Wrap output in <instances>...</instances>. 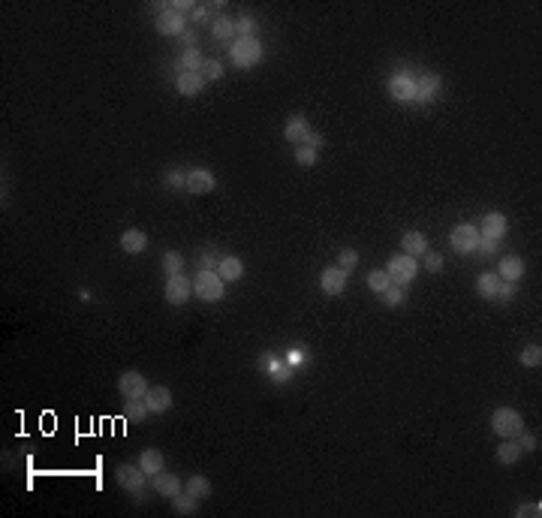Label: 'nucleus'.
I'll return each instance as SVG.
<instances>
[{"instance_id":"1","label":"nucleus","mask_w":542,"mask_h":518,"mask_svg":"<svg viewBox=\"0 0 542 518\" xmlns=\"http://www.w3.org/2000/svg\"><path fill=\"white\" fill-rule=\"evenodd\" d=\"M262 58H265V49L256 36H235V40L229 42V60H232V66H238V70H254Z\"/></svg>"},{"instance_id":"2","label":"nucleus","mask_w":542,"mask_h":518,"mask_svg":"<svg viewBox=\"0 0 542 518\" xmlns=\"http://www.w3.org/2000/svg\"><path fill=\"white\" fill-rule=\"evenodd\" d=\"M193 295L205 304H217L226 299V280L217 271H196L193 278Z\"/></svg>"},{"instance_id":"3","label":"nucleus","mask_w":542,"mask_h":518,"mask_svg":"<svg viewBox=\"0 0 542 518\" xmlns=\"http://www.w3.org/2000/svg\"><path fill=\"white\" fill-rule=\"evenodd\" d=\"M114 482L127 494H133L136 504H145V485H148L151 479L142 473L139 464H118V467H114Z\"/></svg>"},{"instance_id":"4","label":"nucleus","mask_w":542,"mask_h":518,"mask_svg":"<svg viewBox=\"0 0 542 518\" xmlns=\"http://www.w3.org/2000/svg\"><path fill=\"white\" fill-rule=\"evenodd\" d=\"M491 431L500 440H515L524 431V416L515 407H494L491 413Z\"/></svg>"},{"instance_id":"5","label":"nucleus","mask_w":542,"mask_h":518,"mask_svg":"<svg viewBox=\"0 0 542 518\" xmlns=\"http://www.w3.org/2000/svg\"><path fill=\"white\" fill-rule=\"evenodd\" d=\"M419 269H422V265H419V259L407 256V254H395V256L386 262V274L392 278V284H395V286H404V289H407V286L416 280Z\"/></svg>"},{"instance_id":"6","label":"nucleus","mask_w":542,"mask_h":518,"mask_svg":"<svg viewBox=\"0 0 542 518\" xmlns=\"http://www.w3.org/2000/svg\"><path fill=\"white\" fill-rule=\"evenodd\" d=\"M479 238H482V235H479L476 223H458V226H452V232H449V247L461 256H470V254H476Z\"/></svg>"},{"instance_id":"7","label":"nucleus","mask_w":542,"mask_h":518,"mask_svg":"<svg viewBox=\"0 0 542 518\" xmlns=\"http://www.w3.org/2000/svg\"><path fill=\"white\" fill-rule=\"evenodd\" d=\"M148 377L142 374V371H124V374L118 377V392L124 401H142L145 395H148Z\"/></svg>"},{"instance_id":"8","label":"nucleus","mask_w":542,"mask_h":518,"mask_svg":"<svg viewBox=\"0 0 542 518\" xmlns=\"http://www.w3.org/2000/svg\"><path fill=\"white\" fill-rule=\"evenodd\" d=\"M190 295H193V280H190L187 274H172V278H166L163 299L169 301L172 308H181V304H187Z\"/></svg>"},{"instance_id":"9","label":"nucleus","mask_w":542,"mask_h":518,"mask_svg":"<svg viewBox=\"0 0 542 518\" xmlns=\"http://www.w3.org/2000/svg\"><path fill=\"white\" fill-rule=\"evenodd\" d=\"M386 88H389V97H392L395 103H413L416 100V79H413L410 70L395 73Z\"/></svg>"},{"instance_id":"10","label":"nucleus","mask_w":542,"mask_h":518,"mask_svg":"<svg viewBox=\"0 0 542 518\" xmlns=\"http://www.w3.org/2000/svg\"><path fill=\"white\" fill-rule=\"evenodd\" d=\"M259 371H262V374L269 377L271 383H278V386L289 383V377H293V368L284 362V356H274V353L259 356Z\"/></svg>"},{"instance_id":"11","label":"nucleus","mask_w":542,"mask_h":518,"mask_svg":"<svg viewBox=\"0 0 542 518\" xmlns=\"http://www.w3.org/2000/svg\"><path fill=\"white\" fill-rule=\"evenodd\" d=\"M347 284H349V271H343L341 265H328V269L319 271V289L325 295H343L347 293Z\"/></svg>"},{"instance_id":"12","label":"nucleus","mask_w":542,"mask_h":518,"mask_svg":"<svg viewBox=\"0 0 542 518\" xmlns=\"http://www.w3.org/2000/svg\"><path fill=\"white\" fill-rule=\"evenodd\" d=\"M217 187V178L211 169H202V166H196V169H187V184L184 190L193 196H208L211 190Z\"/></svg>"},{"instance_id":"13","label":"nucleus","mask_w":542,"mask_h":518,"mask_svg":"<svg viewBox=\"0 0 542 518\" xmlns=\"http://www.w3.org/2000/svg\"><path fill=\"white\" fill-rule=\"evenodd\" d=\"M187 21L190 18H184V15H178V12H172V10H163L154 18V30L160 36H181L187 30Z\"/></svg>"},{"instance_id":"14","label":"nucleus","mask_w":542,"mask_h":518,"mask_svg":"<svg viewBox=\"0 0 542 518\" xmlns=\"http://www.w3.org/2000/svg\"><path fill=\"white\" fill-rule=\"evenodd\" d=\"M142 401L148 404L151 416H163V413H169L172 404H175L172 388H169V386H151V388H148V395H145Z\"/></svg>"},{"instance_id":"15","label":"nucleus","mask_w":542,"mask_h":518,"mask_svg":"<svg viewBox=\"0 0 542 518\" xmlns=\"http://www.w3.org/2000/svg\"><path fill=\"white\" fill-rule=\"evenodd\" d=\"M314 133V127H310V121L301 115V112H295V115H289L286 118V124H284V139L286 142H293V145H304L308 142V136Z\"/></svg>"},{"instance_id":"16","label":"nucleus","mask_w":542,"mask_h":518,"mask_svg":"<svg viewBox=\"0 0 542 518\" xmlns=\"http://www.w3.org/2000/svg\"><path fill=\"white\" fill-rule=\"evenodd\" d=\"M509 232V217L500 214V211H488L482 217V223H479V235H485V238H494V241H503Z\"/></svg>"},{"instance_id":"17","label":"nucleus","mask_w":542,"mask_h":518,"mask_svg":"<svg viewBox=\"0 0 542 518\" xmlns=\"http://www.w3.org/2000/svg\"><path fill=\"white\" fill-rule=\"evenodd\" d=\"M443 90V79L437 73H425L416 79V100L413 103H434Z\"/></svg>"},{"instance_id":"18","label":"nucleus","mask_w":542,"mask_h":518,"mask_svg":"<svg viewBox=\"0 0 542 518\" xmlns=\"http://www.w3.org/2000/svg\"><path fill=\"white\" fill-rule=\"evenodd\" d=\"M151 491H157L160 497H166V500H172V497H178L181 491H184V482H181L175 473H157V476H151Z\"/></svg>"},{"instance_id":"19","label":"nucleus","mask_w":542,"mask_h":518,"mask_svg":"<svg viewBox=\"0 0 542 518\" xmlns=\"http://www.w3.org/2000/svg\"><path fill=\"white\" fill-rule=\"evenodd\" d=\"M428 250H431V245H428V235H425V232L410 230V232L401 235V254H407L413 259H422Z\"/></svg>"},{"instance_id":"20","label":"nucleus","mask_w":542,"mask_h":518,"mask_svg":"<svg viewBox=\"0 0 542 518\" xmlns=\"http://www.w3.org/2000/svg\"><path fill=\"white\" fill-rule=\"evenodd\" d=\"M524 271H528V265H524V259L515 256V254L503 256L500 265H497V278L506 280V284H518V280L524 278Z\"/></svg>"},{"instance_id":"21","label":"nucleus","mask_w":542,"mask_h":518,"mask_svg":"<svg viewBox=\"0 0 542 518\" xmlns=\"http://www.w3.org/2000/svg\"><path fill=\"white\" fill-rule=\"evenodd\" d=\"M118 245H121L124 254L139 256V254L148 250V232H145V230H124V232H121V238H118Z\"/></svg>"},{"instance_id":"22","label":"nucleus","mask_w":542,"mask_h":518,"mask_svg":"<svg viewBox=\"0 0 542 518\" xmlns=\"http://www.w3.org/2000/svg\"><path fill=\"white\" fill-rule=\"evenodd\" d=\"M217 274L226 280V284H235V280H241V278H244V262H241V256L223 254V256H220V262H217Z\"/></svg>"},{"instance_id":"23","label":"nucleus","mask_w":542,"mask_h":518,"mask_svg":"<svg viewBox=\"0 0 542 518\" xmlns=\"http://www.w3.org/2000/svg\"><path fill=\"white\" fill-rule=\"evenodd\" d=\"M175 90H178L181 97H199L205 90L202 73H178V79H175Z\"/></svg>"},{"instance_id":"24","label":"nucleus","mask_w":542,"mask_h":518,"mask_svg":"<svg viewBox=\"0 0 542 518\" xmlns=\"http://www.w3.org/2000/svg\"><path fill=\"white\" fill-rule=\"evenodd\" d=\"M136 464H139L142 473L151 479V476H157V473H163V470H166V455L160 452V449H145Z\"/></svg>"},{"instance_id":"25","label":"nucleus","mask_w":542,"mask_h":518,"mask_svg":"<svg viewBox=\"0 0 542 518\" xmlns=\"http://www.w3.org/2000/svg\"><path fill=\"white\" fill-rule=\"evenodd\" d=\"M521 446L515 443V440H500V446L494 449V458H497V464H503V467H513V464L521 461Z\"/></svg>"},{"instance_id":"26","label":"nucleus","mask_w":542,"mask_h":518,"mask_svg":"<svg viewBox=\"0 0 542 518\" xmlns=\"http://www.w3.org/2000/svg\"><path fill=\"white\" fill-rule=\"evenodd\" d=\"M497 289H500V278H497V271H482V274L476 278V295H479V299L494 301Z\"/></svg>"},{"instance_id":"27","label":"nucleus","mask_w":542,"mask_h":518,"mask_svg":"<svg viewBox=\"0 0 542 518\" xmlns=\"http://www.w3.org/2000/svg\"><path fill=\"white\" fill-rule=\"evenodd\" d=\"M211 36L217 42H232L235 40V18H226V15H217L211 21Z\"/></svg>"},{"instance_id":"28","label":"nucleus","mask_w":542,"mask_h":518,"mask_svg":"<svg viewBox=\"0 0 542 518\" xmlns=\"http://www.w3.org/2000/svg\"><path fill=\"white\" fill-rule=\"evenodd\" d=\"M184 491L193 494V497H199V500H208L211 491H214V485H211L208 476H190L184 482Z\"/></svg>"},{"instance_id":"29","label":"nucleus","mask_w":542,"mask_h":518,"mask_svg":"<svg viewBox=\"0 0 542 518\" xmlns=\"http://www.w3.org/2000/svg\"><path fill=\"white\" fill-rule=\"evenodd\" d=\"M178 66H181V73H202V66H205L202 51L199 49H184L181 58H178Z\"/></svg>"},{"instance_id":"30","label":"nucleus","mask_w":542,"mask_h":518,"mask_svg":"<svg viewBox=\"0 0 542 518\" xmlns=\"http://www.w3.org/2000/svg\"><path fill=\"white\" fill-rule=\"evenodd\" d=\"M199 504H202V500L193 497V494H187V491H181L178 497H172V509H175L178 515H193V513H199Z\"/></svg>"},{"instance_id":"31","label":"nucleus","mask_w":542,"mask_h":518,"mask_svg":"<svg viewBox=\"0 0 542 518\" xmlns=\"http://www.w3.org/2000/svg\"><path fill=\"white\" fill-rule=\"evenodd\" d=\"M124 416H127V422L142 425L145 419L151 416V410H148V404H145V401H124Z\"/></svg>"},{"instance_id":"32","label":"nucleus","mask_w":542,"mask_h":518,"mask_svg":"<svg viewBox=\"0 0 542 518\" xmlns=\"http://www.w3.org/2000/svg\"><path fill=\"white\" fill-rule=\"evenodd\" d=\"M389 286H392V278L386 274V269H373L368 274V289H371L373 295H383Z\"/></svg>"},{"instance_id":"33","label":"nucleus","mask_w":542,"mask_h":518,"mask_svg":"<svg viewBox=\"0 0 542 518\" xmlns=\"http://www.w3.org/2000/svg\"><path fill=\"white\" fill-rule=\"evenodd\" d=\"M518 365H521V368H539V365H542V347L539 344H528L521 353H518Z\"/></svg>"},{"instance_id":"34","label":"nucleus","mask_w":542,"mask_h":518,"mask_svg":"<svg viewBox=\"0 0 542 518\" xmlns=\"http://www.w3.org/2000/svg\"><path fill=\"white\" fill-rule=\"evenodd\" d=\"M163 271H166V278H172V274H184V256H181L178 250H166V254H163Z\"/></svg>"},{"instance_id":"35","label":"nucleus","mask_w":542,"mask_h":518,"mask_svg":"<svg viewBox=\"0 0 542 518\" xmlns=\"http://www.w3.org/2000/svg\"><path fill=\"white\" fill-rule=\"evenodd\" d=\"M319 160V151L310 148V145H295V163L301 166V169H310V166H317Z\"/></svg>"},{"instance_id":"36","label":"nucleus","mask_w":542,"mask_h":518,"mask_svg":"<svg viewBox=\"0 0 542 518\" xmlns=\"http://www.w3.org/2000/svg\"><path fill=\"white\" fill-rule=\"evenodd\" d=\"M284 362L293 371H299V368H304V365L310 362V356H308V349H304V347H289L286 353H284Z\"/></svg>"},{"instance_id":"37","label":"nucleus","mask_w":542,"mask_h":518,"mask_svg":"<svg viewBox=\"0 0 542 518\" xmlns=\"http://www.w3.org/2000/svg\"><path fill=\"white\" fill-rule=\"evenodd\" d=\"M380 299H383V304H386V308H401V304L407 301V289H404V286H395V284H392V286H389L383 295H380Z\"/></svg>"},{"instance_id":"38","label":"nucleus","mask_w":542,"mask_h":518,"mask_svg":"<svg viewBox=\"0 0 542 518\" xmlns=\"http://www.w3.org/2000/svg\"><path fill=\"white\" fill-rule=\"evenodd\" d=\"M163 184L169 187V190H184V184H187V172H181V169H166V172H163Z\"/></svg>"},{"instance_id":"39","label":"nucleus","mask_w":542,"mask_h":518,"mask_svg":"<svg viewBox=\"0 0 542 518\" xmlns=\"http://www.w3.org/2000/svg\"><path fill=\"white\" fill-rule=\"evenodd\" d=\"M235 36H256V18L238 15V18H235Z\"/></svg>"},{"instance_id":"40","label":"nucleus","mask_w":542,"mask_h":518,"mask_svg":"<svg viewBox=\"0 0 542 518\" xmlns=\"http://www.w3.org/2000/svg\"><path fill=\"white\" fill-rule=\"evenodd\" d=\"M220 256H223V254H217L214 247H205V250H202V256H199V269H202V271H217Z\"/></svg>"},{"instance_id":"41","label":"nucleus","mask_w":542,"mask_h":518,"mask_svg":"<svg viewBox=\"0 0 542 518\" xmlns=\"http://www.w3.org/2000/svg\"><path fill=\"white\" fill-rule=\"evenodd\" d=\"M338 265L343 271H353L356 265H358V250L356 247H343L341 254H338Z\"/></svg>"},{"instance_id":"42","label":"nucleus","mask_w":542,"mask_h":518,"mask_svg":"<svg viewBox=\"0 0 542 518\" xmlns=\"http://www.w3.org/2000/svg\"><path fill=\"white\" fill-rule=\"evenodd\" d=\"M202 79H205V82H217V79H223V64H220V60H205V66H202Z\"/></svg>"},{"instance_id":"43","label":"nucleus","mask_w":542,"mask_h":518,"mask_svg":"<svg viewBox=\"0 0 542 518\" xmlns=\"http://www.w3.org/2000/svg\"><path fill=\"white\" fill-rule=\"evenodd\" d=\"M190 21H193V25H211V6L208 3H196V10H193V15H190Z\"/></svg>"},{"instance_id":"44","label":"nucleus","mask_w":542,"mask_h":518,"mask_svg":"<svg viewBox=\"0 0 542 518\" xmlns=\"http://www.w3.org/2000/svg\"><path fill=\"white\" fill-rule=\"evenodd\" d=\"M542 515V504L539 500H530V504H521L515 509V518H539Z\"/></svg>"},{"instance_id":"45","label":"nucleus","mask_w":542,"mask_h":518,"mask_svg":"<svg viewBox=\"0 0 542 518\" xmlns=\"http://www.w3.org/2000/svg\"><path fill=\"white\" fill-rule=\"evenodd\" d=\"M515 293H518V284H506V280H500V289H497V295H494V301L509 304L515 299Z\"/></svg>"},{"instance_id":"46","label":"nucleus","mask_w":542,"mask_h":518,"mask_svg":"<svg viewBox=\"0 0 542 518\" xmlns=\"http://www.w3.org/2000/svg\"><path fill=\"white\" fill-rule=\"evenodd\" d=\"M476 254H482V256H497L500 254V241H494V238H479V247H476Z\"/></svg>"},{"instance_id":"47","label":"nucleus","mask_w":542,"mask_h":518,"mask_svg":"<svg viewBox=\"0 0 542 518\" xmlns=\"http://www.w3.org/2000/svg\"><path fill=\"white\" fill-rule=\"evenodd\" d=\"M515 443L521 446V452H537V449H539V440L533 437V434H528V431H521V434H518V437H515Z\"/></svg>"},{"instance_id":"48","label":"nucleus","mask_w":542,"mask_h":518,"mask_svg":"<svg viewBox=\"0 0 542 518\" xmlns=\"http://www.w3.org/2000/svg\"><path fill=\"white\" fill-rule=\"evenodd\" d=\"M422 259H425V262H422V265H425V269H428L431 274H437V271H443V256H440V254H434V250H428V254H425Z\"/></svg>"},{"instance_id":"49","label":"nucleus","mask_w":542,"mask_h":518,"mask_svg":"<svg viewBox=\"0 0 542 518\" xmlns=\"http://www.w3.org/2000/svg\"><path fill=\"white\" fill-rule=\"evenodd\" d=\"M178 40H181V42H184V49H196V30H193V27H187V30H184V34H181V36H178Z\"/></svg>"},{"instance_id":"50","label":"nucleus","mask_w":542,"mask_h":518,"mask_svg":"<svg viewBox=\"0 0 542 518\" xmlns=\"http://www.w3.org/2000/svg\"><path fill=\"white\" fill-rule=\"evenodd\" d=\"M304 145H310V148H317V151H319V148L325 145V136H323V133H317V130H314V133L308 136V142H304Z\"/></svg>"}]
</instances>
